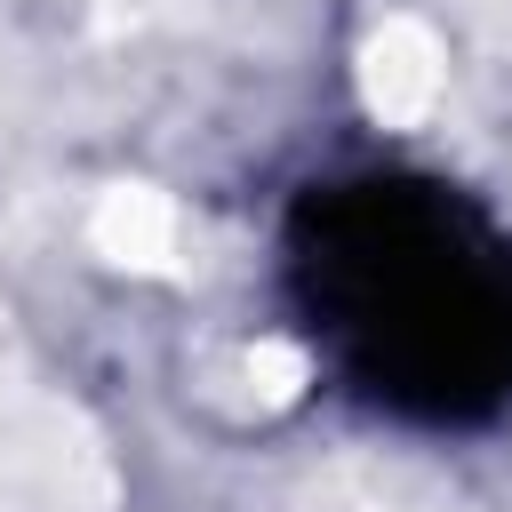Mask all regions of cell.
<instances>
[{"label": "cell", "instance_id": "6da1fadb", "mask_svg": "<svg viewBox=\"0 0 512 512\" xmlns=\"http://www.w3.org/2000/svg\"><path fill=\"white\" fill-rule=\"evenodd\" d=\"M296 328L320 368L400 424L512 408V224L432 168H344L280 232Z\"/></svg>", "mask_w": 512, "mask_h": 512}]
</instances>
